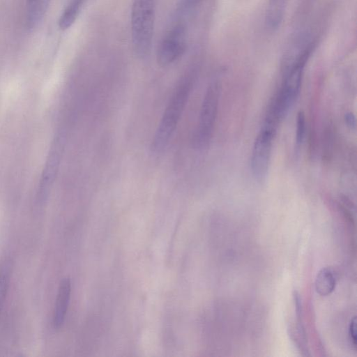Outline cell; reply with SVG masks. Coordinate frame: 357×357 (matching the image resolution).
I'll list each match as a JSON object with an SVG mask.
<instances>
[{"mask_svg": "<svg viewBox=\"0 0 357 357\" xmlns=\"http://www.w3.org/2000/svg\"><path fill=\"white\" fill-rule=\"evenodd\" d=\"M192 75L183 76L175 86L153 136L151 151L154 155L168 146L187 105L194 86Z\"/></svg>", "mask_w": 357, "mask_h": 357, "instance_id": "obj_1", "label": "cell"}, {"mask_svg": "<svg viewBox=\"0 0 357 357\" xmlns=\"http://www.w3.org/2000/svg\"><path fill=\"white\" fill-rule=\"evenodd\" d=\"M155 22L153 0H134L131 13V34L135 54L140 58L149 55Z\"/></svg>", "mask_w": 357, "mask_h": 357, "instance_id": "obj_2", "label": "cell"}, {"mask_svg": "<svg viewBox=\"0 0 357 357\" xmlns=\"http://www.w3.org/2000/svg\"><path fill=\"white\" fill-rule=\"evenodd\" d=\"M221 93V84L213 81L205 92L195 132L193 145L197 150L208 147L212 137Z\"/></svg>", "mask_w": 357, "mask_h": 357, "instance_id": "obj_3", "label": "cell"}, {"mask_svg": "<svg viewBox=\"0 0 357 357\" xmlns=\"http://www.w3.org/2000/svg\"><path fill=\"white\" fill-rule=\"evenodd\" d=\"M275 134V132L261 128L255 140L250 165L252 174L257 181L264 180L267 174Z\"/></svg>", "mask_w": 357, "mask_h": 357, "instance_id": "obj_4", "label": "cell"}, {"mask_svg": "<svg viewBox=\"0 0 357 357\" xmlns=\"http://www.w3.org/2000/svg\"><path fill=\"white\" fill-rule=\"evenodd\" d=\"M186 29L183 24L174 26L164 36L157 51V61L160 66H167L185 51Z\"/></svg>", "mask_w": 357, "mask_h": 357, "instance_id": "obj_5", "label": "cell"}, {"mask_svg": "<svg viewBox=\"0 0 357 357\" xmlns=\"http://www.w3.org/2000/svg\"><path fill=\"white\" fill-rule=\"evenodd\" d=\"M71 294V283L69 278H63L59 286L54 304L53 324L56 329L60 328L66 319Z\"/></svg>", "mask_w": 357, "mask_h": 357, "instance_id": "obj_6", "label": "cell"}, {"mask_svg": "<svg viewBox=\"0 0 357 357\" xmlns=\"http://www.w3.org/2000/svg\"><path fill=\"white\" fill-rule=\"evenodd\" d=\"M288 0H269L267 6L265 23L266 27L276 31L280 26L285 13Z\"/></svg>", "mask_w": 357, "mask_h": 357, "instance_id": "obj_7", "label": "cell"}, {"mask_svg": "<svg viewBox=\"0 0 357 357\" xmlns=\"http://www.w3.org/2000/svg\"><path fill=\"white\" fill-rule=\"evenodd\" d=\"M13 271V261L10 257H4L0 261V314L3 309Z\"/></svg>", "mask_w": 357, "mask_h": 357, "instance_id": "obj_8", "label": "cell"}, {"mask_svg": "<svg viewBox=\"0 0 357 357\" xmlns=\"http://www.w3.org/2000/svg\"><path fill=\"white\" fill-rule=\"evenodd\" d=\"M316 289L321 296L330 294L335 287V278L331 268H324L317 274Z\"/></svg>", "mask_w": 357, "mask_h": 357, "instance_id": "obj_9", "label": "cell"}, {"mask_svg": "<svg viewBox=\"0 0 357 357\" xmlns=\"http://www.w3.org/2000/svg\"><path fill=\"white\" fill-rule=\"evenodd\" d=\"M84 0H72L59 20V25L61 29H68L76 20Z\"/></svg>", "mask_w": 357, "mask_h": 357, "instance_id": "obj_10", "label": "cell"}, {"mask_svg": "<svg viewBox=\"0 0 357 357\" xmlns=\"http://www.w3.org/2000/svg\"><path fill=\"white\" fill-rule=\"evenodd\" d=\"M202 0H180L176 13L179 17L190 14L199 4Z\"/></svg>", "mask_w": 357, "mask_h": 357, "instance_id": "obj_11", "label": "cell"}, {"mask_svg": "<svg viewBox=\"0 0 357 357\" xmlns=\"http://www.w3.org/2000/svg\"><path fill=\"white\" fill-rule=\"evenodd\" d=\"M305 134V117L303 111L298 112L296 119V142L300 146L304 139Z\"/></svg>", "mask_w": 357, "mask_h": 357, "instance_id": "obj_12", "label": "cell"}, {"mask_svg": "<svg viewBox=\"0 0 357 357\" xmlns=\"http://www.w3.org/2000/svg\"><path fill=\"white\" fill-rule=\"evenodd\" d=\"M349 337L354 347H356V318L353 317L349 326Z\"/></svg>", "mask_w": 357, "mask_h": 357, "instance_id": "obj_13", "label": "cell"}, {"mask_svg": "<svg viewBox=\"0 0 357 357\" xmlns=\"http://www.w3.org/2000/svg\"><path fill=\"white\" fill-rule=\"evenodd\" d=\"M344 121L347 127H349L351 130H355L356 123V117L355 115L351 112H347L344 115Z\"/></svg>", "mask_w": 357, "mask_h": 357, "instance_id": "obj_14", "label": "cell"}, {"mask_svg": "<svg viewBox=\"0 0 357 357\" xmlns=\"http://www.w3.org/2000/svg\"><path fill=\"white\" fill-rule=\"evenodd\" d=\"M28 1H32V0H27Z\"/></svg>", "mask_w": 357, "mask_h": 357, "instance_id": "obj_15", "label": "cell"}]
</instances>
